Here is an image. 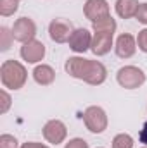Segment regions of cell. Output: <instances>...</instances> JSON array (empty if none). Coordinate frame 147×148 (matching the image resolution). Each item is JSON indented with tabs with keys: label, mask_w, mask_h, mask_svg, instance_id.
I'll use <instances>...</instances> for the list:
<instances>
[{
	"label": "cell",
	"mask_w": 147,
	"mask_h": 148,
	"mask_svg": "<svg viewBox=\"0 0 147 148\" xmlns=\"http://www.w3.org/2000/svg\"><path fill=\"white\" fill-rule=\"evenodd\" d=\"M137 45H139V50L147 53V29L139 31V36H137Z\"/></svg>",
	"instance_id": "cell-21"
},
{
	"label": "cell",
	"mask_w": 147,
	"mask_h": 148,
	"mask_svg": "<svg viewBox=\"0 0 147 148\" xmlns=\"http://www.w3.org/2000/svg\"><path fill=\"white\" fill-rule=\"evenodd\" d=\"M19 7V0H0V14L3 17L12 16Z\"/></svg>",
	"instance_id": "cell-18"
},
{
	"label": "cell",
	"mask_w": 147,
	"mask_h": 148,
	"mask_svg": "<svg viewBox=\"0 0 147 148\" xmlns=\"http://www.w3.org/2000/svg\"><path fill=\"white\" fill-rule=\"evenodd\" d=\"M0 98H2V105H0V114H5V112L9 110V107H10V95L5 91V90H2L0 91Z\"/></svg>",
	"instance_id": "cell-20"
},
{
	"label": "cell",
	"mask_w": 147,
	"mask_h": 148,
	"mask_svg": "<svg viewBox=\"0 0 147 148\" xmlns=\"http://www.w3.org/2000/svg\"><path fill=\"white\" fill-rule=\"evenodd\" d=\"M0 79L2 84L9 90H19L24 86L26 79H28V73L24 69V66L17 60H5L0 67Z\"/></svg>",
	"instance_id": "cell-2"
},
{
	"label": "cell",
	"mask_w": 147,
	"mask_h": 148,
	"mask_svg": "<svg viewBox=\"0 0 147 148\" xmlns=\"http://www.w3.org/2000/svg\"><path fill=\"white\" fill-rule=\"evenodd\" d=\"M19 53H21L23 60H26L28 64H37L40 60H43V57H45V45L38 40H31L28 43H23Z\"/></svg>",
	"instance_id": "cell-8"
},
{
	"label": "cell",
	"mask_w": 147,
	"mask_h": 148,
	"mask_svg": "<svg viewBox=\"0 0 147 148\" xmlns=\"http://www.w3.org/2000/svg\"><path fill=\"white\" fill-rule=\"evenodd\" d=\"M66 73L76 79H81L92 86H99L106 81L107 69L102 62L99 60H90L83 57H69L64 66Z\"/></svg>",
	"instance_id": "cell-1"
},
{
	"label": "cell",
	"mask_w": 147,
	"mask_h": 148,
	"mask_svg": "<svg viewBox=\"0 0 147 148\" xmlns=\"http://www.w3.org/2000/svg\"><path fill=\"white\" fill-rule=\"evenodd\" d=\"M83 121H85L87 129L95 134L106 131L107 127V115L102 107H97V105H92L83 112Z\"/></svg>",
	"instance_id": "cell-4"
},
{
	"label": "cell",
	"mask_w": 147,
	"mask_h": 148,
	"mask_svg": "<svg viewBox=\"0 0 147 148\" xmlns=\"http://www.w3.org/2000/svg\"><path fill=\"white\" fill-rule=\"evenodd\" d=\"M68 136V129L64 126L62 121H57V119H52L49 121L45 126H43V138L52 143V145H59L66 140Z\"/></svg>",
	"instance_id": "cell-7"
},
{
	"label": "cell",
	"mask_w": 147,
	"mask_h": 148,
	"mask_svg": "<svg viewBox=\"0 0 147 148\" xmlns=\"http://www.w3.org/2000/svg\"><path fill=\"white\" fill-rule=\"evenodd\" d=\"M135 17H137V21H139L140 24H147V3H140V5H139Z\"/></svg>",
	"instance_id": "cell-22"
},
{
	"label": "cell",
	"mask_w": 147,
	"mask_h": 148,
	"mask_svg": "<svg viewBox=\"0 0 147 148\" xmlns=\"http://www.w3.org/2000/svg\"><path fill=\"white\" fill-rule=\"evenodd\" d=\"M116 79H118L119 86H123L125 90H135L146 83V74L137 66H125L118 71Z\"/></svg>",
	"instance_id": "cell-3"
},
{
	"label": "cell",
	"mask_w": 147,
	"mask_h": 148,
	"mask_svg": "<svg viewBox=\"0 0 147 148\" xmlns=\"http://www.w3.org/2000/svg\"><path fill=\"white\" fill-rule=\"evenodd\" d=\"M73 31H74L73 24H71V21H68V19H54V21L49 24L50 40L55 41V43H66V41H69Z\"/></svg>",
	"instance_id": "cell-6"
},
{
	"label": "cell",
	"mask_w": 147,
	"mask_h": 148,
	"mask_svg": "<svg viewBox=\"0 0 147 148\" xmlns=\"http://www.w3.org/2000/svg\"><path fill=\"white\" fill-rule=\"evenodd\" d=\"M14 41V36H12V29L2 26L0 28V50L2 52H7L10 48V43Z\"/></svg>",
	"instance_id": "cell-16"
},
{
	"label": "cell",
	"mask_w": 147,
	"mask_h": 148,
	"mask_svg": "<svg viewBox=\"0 0 147 148\" xmlns=\"http://www.w3.org/2000/svg\"><path fill=\"white\" fill-rule=\"evenodd\" d=\"M112 36H114V35H111V33H94L90 50H92L97 57L109 53L111 47H112Z\"/></svg>",
	"instance_id": "cell-12"
},
{
	"label": "cell",
	"mask_w": 147,
	"mask_h": 148,
	"mask_svg": "<svg viewBox=\"0 0 147 148\" xmlns=\"http://www.w3.org/2000/svg\"><path fill=\"white\" fill-rule=\"evenodd\" d=\"M0 148H17V140L12 134H2L0 136Z\"/></svg>",
	"instance_id": "cell-19"
},
{
	"label": "cell",
	"mask_w": 147,
	"mask_h": 148,
	"mask_svg": "<svg viewBox=\"0 0 147 148\" xmlns=\"http://www.w3.org/2000/svg\"><path fill=\"white\" fill-rule=\"evenodd\" d=\"M83 12H85L87 19H90L92 23L101 21V19L111 16L109 14V3L106 0H87L85 2V7H83Z\"/></svg>",
	"instance_id": "cell-9"
},
{
	"label": "cell",
	"mask_w": 147,
	"mask_h": 148,
	"mask_svg": "<svg viewBox=\"0 0 147 148\" xmlns=\"http://www.w3.org/2000/svg\"><path fill=\"white\" fill-rule=\"evenodd\" d=\"M114 50H116V55L119 59H130L137 52V40L132 36L130 33H123L116 40Z\"/></svg>",
	"instance_id": "cell-11"
},
{
	"label": "cell",
	"mask_w": 147,
	"mask_h": 148,
	"mask_svg": "<svg viewBox=\"0 0 147 148\" xmlns=\"http://www.w3.org/2000/svg\"><path fill=\"white\" fill-rule=\"evenodd\" d=\"M19 148H49L47 145H42V143H37V141H28L24 145H21Z\"/></svg>",
	"instance_id": "cell-25"
},
{
	"label": "cell",
	"mask_w": 147,
	"mask_h": 148,
	"mask_svg": "<svg viewBox=\"0 0 147 148\" xmlns=\"http://www.w3.org/2000/svg\"><path fill=\"white\" fill-rule=\"evenodd\" d=\"M92 33L88 31V29H85V28H78V29H74L71 38H69V48L76 52V53H83V52H87V50H90V47H92Z\"/></svg>",
	"instance_id": "cell-10"
},
{
	"label": "cell",
	"mask_w": 147,
	"mask_h": 148,
	"mask_svg": "<svg viewBox=\"0 0 147 148\" xmlns=\"http://www.w3.org/2000/svg\"><path fill=\"white\" fill-rule=\"evenodd\" d=\"M35 35H37V24L30 17H19L12 26V36L16 41L28 43L35 40Z\"/></svg>",
	"instance_id": "cell-5"
},
{
	"label": "cell",
	"mask_w": 147,
	"mask_h": 148,
	"mask_svg": "<svg viewBox=\"0 0 147 148\" xmlns=\"http://www.w3.org/2000/svg\"><path fill=\"white\" fill-rule=\"evenodd\" d=\"M33 77L38 84L42 86H47V84H52L54 79H55V71L47 66V64H42V66H37L35 71H33Z\"/></svg>",
	"instance_id": "cell-14"
},
{
	"label": "cell",
	"mask_w": 147,
	"mask_h": 148,
	"mask_svg": "<svg viewBox=\"0 0 147 148\" xmlns=\"http://www.w3.org/2000/svg\"><path fill=\"white\" fill-rule=\"evenodd\" d=\"M139 5H140V3H139L137 0H116V14H118L121 19L135 17Z\"/></svg>",
	"instance_id": "cell-13"
},
{
	"label": "cell",
	"mask_w": 147,
	"mask_h": 148,
	"mask_svg": "<svg viewBox=\"0 0 147 148\" xmlns=\"http://www.w3.org/2000/svg\"><path fill=\"white\" fill-rule=\"evenodd\" d=\"M139 140H140V143H144V145L147 147V121L144 122V126H142V129H140Z\"/></svg>",
	"instance_id": "cell-24"
},
{
	"label": "cell",
	"mask_w": 147,
	"mask_h": 148,
	"mask_svg": "<svg viewBox=\"0 0 147 148\" xmlns=\"http://www.w3.org/2000/svg\"><path fill=\"white\" fill-rule=\"evenodd\" d=\"M64 148H88V143L85 140H81V138H73V140H69L66 143Z\"/></svg>",
	"instance_id": "cell-23"
},
{
	"label": "cell",
	"mask_w": 147,
	"mask_h": 148,
	"mask_svg": "<svg viewBox=\"0 0 147 148\" xmlns=\"http://www.w3.org/2000/svg\"><path fill=\"white\" fill-rule=\"evenodd\" d=\"M142 148H147V147H142Z\"/></svg>",
	"instance_id": "cell-26"
},
{
	"label": "cell",
	"mask_w": 147,
	"mask_h": 148,
	"mask_svg": "<svg viewBox=\"0 0 147 148\" xmlns=\"http://www.w3.org/2000/svg\"><path fill=\"white\" fill-rule=\"evenodd\" d=\"M92 28H94V33H111V35H114V31H116V21L111 16H107V17H104L101 21L92 23Z\"/></svg>",
	"instance_id": "cell-15"
},
{
	"label": "cell",
	"mask_w": 147,
	"mask_h": 148,
	"mask_svg": "<svg viewBox=\"0 0 147 148\" xmlns=\"http://www.w3.org/2000/svg\"><path fill=\"white\" fill-rule=\"evenodd\" d=\"M112 148H133V138L126 133L116 134L112 140Z\"/></svg>",
	"instance_id": "cell-17"
}]
</instances>
